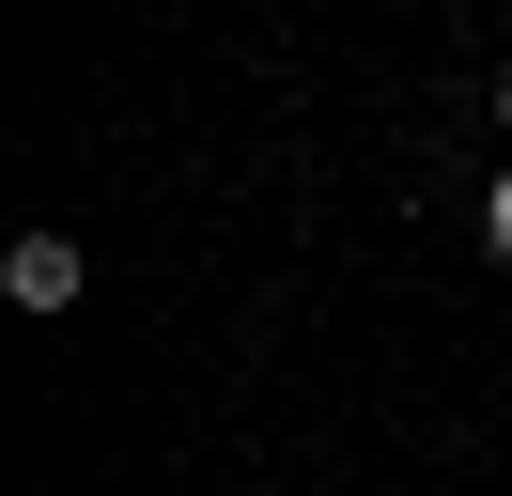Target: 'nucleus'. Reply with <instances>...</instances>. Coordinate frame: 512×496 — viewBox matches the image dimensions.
Listing matches in <instances>:
<instances>
[{"label":"nucleus","mask_w":512,"mask_h":496,"mask_svg":"<svg viewBox=\"0 0 512 496\" xmlns=\"http://www.w3.org/2000/svg\"><path fill=\"white\" fill-rule=\"evenodd\" d=\"M481 248H497V264H512V171H497V202H481Z\"/></svg>","instance_id":"2"},{"label":"nucleus","mask_w":512,"mask_h":496,"mask_svg":"<svg viewBox=\"0 0 512 496\" xmlns=\"http://www.w3.org/2000/svg\"><path fill=\"white\" fill-rule=\"evenodd\" d=\"M497 124H512V78H497Z\"/></svg>","instance_id":"3"},{"label":"nucleus","mask_w":512,"mask_h":496,"mask_svg":"<svg viewBox=\"0 0 512 496\" xmlns=\"http://www.w3.org/2000/svg\"><path fill=\"white\" fill-rule=\"evenodd\" d=\"M0 279H16V310H78V279H94V264H78V233H16V264H0Z\"/></svg>","instance_id":"1"}]
</instances>
